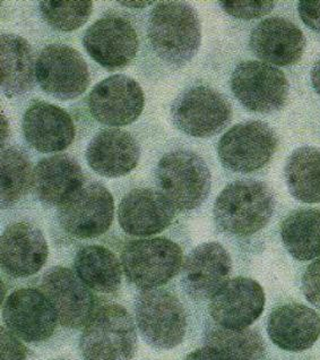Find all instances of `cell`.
<instances>
[{"mask_svg":"<svg viewBox=\"0 0 320 360\" xmlns=\"http://www.w3.org/2000/svg\"><path fill=\"white\" fill-rule=\"evenodd\" d=\"M172 122L188 136L207 139L221 133L232 120L230 102L211 87H190L171 108Z\"/></svg>","mask_w":320,"mask_h":360,"instance_id":"cell-8","label":"cell"},{"mask_svg":"<svg viewBox=\"0 0 320 360\" xmlns=\"http://www.w3.org/2000/svg\"><path fill=\"white\" fill-rule=\"evenodd\" d=\"M74 267L85 285L101 294H114L121 285L123 265L105 247H83L76 254Z\"/></svg>","mask_w":320,"mask_h":360,"instance_id":"cell-26","label":"cell"},{"mask_svg":"<svg viewBox=\"0 0 320 360\" xmlns=\"http://www.w3.org/2000/svg\"><path fill=\"white\" fill-rule=\"evenodd\" d=\"M249 44L260 60L276 66L297 64L306 49V38L302 31L282 18L262 20L253 30Z\"/></svg>","mask_w":320,"mask_h":360,"instance_id":"cell-21","label":"cell"},{"mask_svg":"<svg viewBox=\"0 0 320 360\" xmlns=\"http://www.w3.org/2000/svg\"><path fill=\"white\" fill-rule=\"evenodd\" d=\"M41 290L53 304L60 326L79 328L86 326L95 311L90 288L67 267H51L41 280Z\"/></svg>","mask_w":320,"mask_h":360,"instance_id":"cell-15","label":"cell"},{"mask_svg":"<svg viewBox=\"0 0 320 360\" xmlns=\"http://www.w3.org/2000/svg\"><path fill=\"white\" fill-rule=\"evenodd\" d=\"M136 322L144 340L153 348L180 346L187 332V315L178 297L164 289L143 290L136 300Z\"/></svg>","mask_w":320,"mask_h":360,"instance_id":"cell-6","label":"cell"},{"mask_svg":"<svg viewBox=\"0 0 320 360\" xmlns=\"http://www.w3.org/2000/svg\"><path fill=\"white\" fill-rule=\"evenodd\" d=\"M22 128L27 142L41 153L65 151L75 140L73 118L62 108L48 102L29 105L24 114Z\"/></svg>","mask_w":320,"mask_h":360,"instance_id":"cell-20","label":"cell"},{"mask_svg":"<svg viewBox=\"0 0 320 360\" xmlns=\"http://www.w3.org/2000/svg\"><path fill=\"white\" fill-rule=\"evenodd\" d=\"M268 337L275 346L290 352L312 348L320 337V316L307 306L292 302L272 311L267 322Z\"/></svg>","mask_w":320,"mask_h":360,"instance_id":"cell-23","label":"cell"},{"mask_svg":"<svg viewBox=\"0 0 320 360\" xmlns=\"http://www.w3.org/2000/svg\"><path fill=\"white\" fill-rule=\"evenodd\" d=\"M83 44L91 58L111 72L131 64L140 48L134 27L114 15L94 22L85 31Z\"/></svg>","mask_w":320,"mask_h":360,"instance_id":"cell-14","label":"cell"},{"mask_svg":"<svg viewBox=\"0 0 320 360\" xmlns=\"http://www.w3.org/2000/svg\"><path fill=\"white\" fill-rule=\"evenodd\" d=\"M281 237L288 254L297 261L306 262L320 256V211L298 210L286 217Z\"/></svg>","mask_w":320,"mask_h":360,"instance_id":"cell-27","label":"cell"},{"mask_svg":"<svg viewBox=\"0 0 320 360\" xmlns=\"http://www.w3.org/2000/svg\"><path fill=\"white\" fill-rule=\"evenodd\" d=\"M79 350L84 360H131L137 352L134 320L123 306L96 308L83 330Z\"/></svg>","mask_w":320,"mask_h":360,"instance_id":"cell-4","label":"cell"},{"mask_svg":"<svg viewBox=\"0 0 320 360\" xmlns=\"http://www.w3.org/2000/svg\"><path fill=\"white\" fill-rule=\"evenodd\" d=\"M185 360H230L225 354L218 352L215 349L205 346L204 348L197 349L195 352L187 356Z\"/></svg>","mask_w":320,"mask_h":360,"instance_id":"cell-36","label":"cell"},{"mask_svg":"<svg viewBox=\"0 0 320 360\" xmlns=\"http://www.w3.org/2000/svg\"><path fill=\"white\" fill-rule=\"evenodd\" d=\"M284 174L288 192L295 200L320 203V148L301 146L292 152Z\"/></svg>","mask_w":320,"mask_h":360,"instance_id":"cell-28","label":"cell"},{"mask_svg":"<svg viewBox=\"0 0 320 360\" xmlns=\"http://www.w3.org/2000/svg\"><path fill=\"white\" fill-rule=\"evenodd\" d=\"M42 18L53 29L73 32L83 27L93 11L92 1H40Z\"/></svg>","mask_w":320,"mask_h":360,"instance_id":"cell-31","label":"cell"},{"mask_svg":"<svg viewBox=\"0 0 320 360\" xmlns=\"http://www.w3.org/2000/svg\"><path fill=\"white\" fill-rule=\"evenodd\" d=\"M182 262L181 247L162 237L131 241L121 253L126 278L142 290L166 285L180 272Z\"/></svg>","mask_w":320,"mask_h":360,"instance_id":"cell-5","label":"cell"},{"mask_svg":"<svg viewBox=\"0 0 320 360\" xmlns=\"http://www.w3.org/2000/svg\"><path fill=\"white\" fill-rule=\"evenodd\" d=\"M9 127L8 122H7L6 117L3 115V148L6 142L7 136L9 135V131H7V128Z\"/></svg>","mask_w":320,"mask_h":360,"instance_id":"cell-39","label":"cell"},{"mask_svg":"<svg viewBox=\"0 0 320 360\" xmlns=\"http://www.w3.org/2000/svg\"><path fill=\"white\" fill-rule=\"evenodd\" d=\"M204 342L230 360H262L265 357V343L260 334L251 328L211 326L205 332Z\"/></svg>","mask_w":320,"mask_h":360,"instance_id":"cell-30","label":"cell"},{"mask_svg":"<svg viewBox=\"0 0 320 360\" xmlns=\"http://www.w3.org/2000/svg\"><path fill=\"white\" fill-rule=\"evenodd\" d=\"M34 170L23 150L16 146L3 148L0 172V205L11 207L27 194L33 186Z\"/></svg>","mask_w":320,"mask_h":360,"instance_id":"cell-29","label":"cell"},{"mask_svg":"<svg viewBox=\"0 0 320 360\" xmlns=\"http://www.w3.org/2000/svg\"><path fill=\"white\" fill-rule=\"evenodd\" d=\"M1 89L7 98L23 96L32 90L35 63L32 48L25 39L13 33L0 37Z\"/></svg>","mask_w":320,"mask_h":360,"instance_id":"cell-25","label":"cell"},{"mask_svg":"<svg viewBox=\"0 0 320 360\" xmlns=\"http://www.w3.org/2000/svg\"><path fill=\"white\" fill-rule=\"evenodd\" d=\"M274 210L275 198L267 185L256 180H238L218 195L213 212L222 231L248 237L267 226Z\"/></svg>","mask_w":320,"mask_h":360,"instance_id":"cell-2","label":"cell"},{"mask_svg":"<svg viewBox=\"0 0 320 360\" xmlns=\"http://www.w3.org/2000/svg\"><path fill=\"white\" fill-rule=\"evenodd\" d=\"M120 5L129 7V8H144V7L153 5V1H119Z\"/></svg>","mask_w":320,"mask_h":360,"instance_id":"cell-38","label":"cell"},{"mask_svg":"<svg viewBox=\"0 0 320 360\" xmlns=\"http://www.w3.org/2000/svg\"><path fill=\"white\" fill-rule=\"evenodd\" d=\"M231 270L232 259L225 247L215 241L204 243L187 256L181 283L194 300H212L229 281Z\"/></svg>","mask_w":320,"mask_h":360,"instance_id":"cell-17","label":"cell"},{"mask_svg":"<svg viewBox=\"0 0 320 360\" xmlns=\"http://www.w3.org/2000/svg\"><path fill=\"white\" fill-rule=\"evenodd\" d=\"M140 148L131 133L109 128L96 134L86 150V161L96 174L107 178L131 174L140 162Z\"/></svg>","mask_w":320,"mask_h":360,"instance_id":"cell-22","label":"cell"},{"mask_svg":"<svg viewBox=\"0 0 320 360\" xmlns=\"http://www.w3.org/2000/svg\"><path fill=\"white\" fill-rule=\"evenodd\" d=\"M35 79L46 94L60 101H68L86 91L90 72L77 50L66 44H49L35 61Z\"/></svg>","mask_w":320,"mask_h":360,"instance_id":"cell-9","label":"cell"},{"mask_svg":"<svg viewBox=\"0 0 320 360\" xmlns=\"http://www.w3.org/2000/svg\"><path fill=\"white\" fill-rule=\"evenodd\" d=\"M147 34L160 59L171 66H184L201 47V20L186 1H160L152 9Z\"/></svg>","mask_w":320,"mask_h":360,"instance_id":"cell-1","label":"cell"},{"mask_svg":"<svg viewBox=\"0 0 320 360\" xmlns=\"http://www.w3.org/2000/svg\"><path fill=\"white\" fill-rule=\"evenodd\" d=\"M175 211L161 192L133 189L120 202L118 221L127 235L149 237L162 233L175 220Z\"/></svg>","mask_w":320,"mask_h":360,"instance_id":"cell-19","label":"cell"},{"mask_svg":"<svg viewBox=\"0 0 320 360\" xmlns=\"http://www.w3.org/2000/svg\"><path fill=\"white\" fill-rule=\"evenodd\" d=\"M231 90L247 110L271 114L284 107L288 96L286 74L262 61H242L233 70Z\"/></svg>","mask_w":320,"mask_h":360,"instance_id":"cell-11","label":"cell"},{"mask_svg":"<svg viewBox=\"0 0 320 360\" xmlns=\"http://www.w3.org/2000/svg\"><path fill=\"white\" fill-rule=\"evenodd\" d=\"M302 291L306 300L320 309V259L312 262L305 271Z\"/></svg>","mask_w":320,"mask_h":360,"instance_id":"cell-33","label":"cell"},{"mask_svg":"<svg viewBox=\"0 0 320 360\" xmlns=\"http://www.w3.org/2000/svg\"><path fill=\"white\" fill-rule=\"evenodd\" d=\"M277 137L267 124L251 120L233 126L218 142L222 165L231 172L251 174L264 168L276 151Z\"/></svg>","mask_w":320,"mask_h":360,"instance_id":"cell-10","label":"cell"},{"mask_svg":"<svg viewBox=\"0 0 320 360\" xmlns=\"http://www.w3.org/2000/svg\"><path fill=\"white\" fill-rule=\"evenodd\" d=\"M49 247L44 233L34 224L16 222L5 229L0 240L3 270L12 278H29L47 263Z\"/></svg>","mask_w":320,"mask_h":360,"instance_id":"cell-18","label":"cell"},{"mask_svg":"<svg viewBox=\"0 0 320 360\" xmlns=\"http://www.w3.org/2000/svg\"><path fill=\"white\" fill-rule=\"evenodd\" d=\"M155 176L160 192L181 212L201 207L212 186L210 168L204 159L188 150L164 154L157 163Z\"/></svg>","mask_w":320,"mask_h":360,"instance_id":"cell-3","label":"cell"},{"mask_svg":"<svg viewBox=\"0 0 320 360\" xmlns=\"http://www.w3.org/2000/svg\"><path fill=\"white\" fill-rule=\"evenodd\" d=\"M3 320L7 330L27 342H42L53 337L58 316L44 291L22 288L4 302Z\"/></svg>","mask_w":320,"mask_h":360,"instance_id":"cell-13","label":"cell"},{"mask_svg":"<svg viewBox=\"0 0 320 360\" xmlns=\"http://www.w3.org/2000/svg\"><path fill=\"white\" fill-rule=\"evenodd\" d=\"M84 183L79 163L67 154L41 159L33 174L35 195L50 207H60Z\"/></svg>","mask_w":320,"mask_h":360,"instance_id":"cell-24","label":"cell"},{"mask_svg":"<svg viewBox=\"0 0 320 360\" xmlns=\"http://www.w3.org/2000/svg\"><path fill=\"white\" fill-rule=\"evenodd\" d=\"M265 292L251 278L229 280L211 300L210 314L218 326L244 330L258 320L265 308Z\"/></svg>","mask_w":320,"mask_h":360,"instance_id":"cell-16","label":"cell"},{"mask_svg":"<svg viewBox=\"0 0 320 360\" xmlns=\"http://www.w3.org/2000/svg\"><path fill=\"white\" fill-rule=\"evenodd\" d=\"M312 83L314 91L320 96V59L312 67Z\"/></svg>","mask_w":320,"mask_h":360,"instance_id":"cell-37","label":"cell"},{"mask_svg":"<svg viewBox=\"0 0 320 360\" xmlns=\"http://www.w3.org/2000/svg\"><path fill=\"white\" fill-rule=\"evenodd\" d=\"M275 1H221L220 6L227 14L240 20H255L269 14Z\"/></svg>","mask_w":320,"mask_h":360,"instance_id":"cell-32","label":"cell"},{"mask_svg":"<svg viewBox=\"0 0 320 360\" xmlns=\"http://www.w3.org/2000/svg\"><path fill=\"white\" fill-rule=\"evenodd\" d=\"M114 200L107 187L85 180L82 186L58 207V220L65 233L74 238L92 239L110 229Z\"/></svg>","mask_w":320,"mask_h":360,"instance_id":"cell-7","label":"cell"},{"mask_svg":"<svg viewBox=\"0 0 320 360\" xmlns=\"http://www.w3.org/2000/svg\"><path fill=\"white\" fill-rule=\"evenodd\" d=\"M88 105L96 122L119 128L131 125L140 118L145 105V96L138 82L124 74H116L92 89Z\"/></svg>","mask_w":320,"mask_h":360,"instance_id":"cell-12","label":"cell"},{"mask_svg":"<svg viewBox=\"0 0 320 360\" xmlns=\"http://www.w3.org/2000/svg\"><path fill=\"white\" fill-rule=\"evenodd\" d=\"M300 18L307 27L320 33V1H300L298 4Z\"/></svg>","mask_w":320,"mask_h":360,"instance_id":"cell-35","label":"cell"},{"mask_svg":"<svg viewBox=\"0 0 320 360\" xmlns=\"http://www.w3.org/2000/svg\"><path fill=\"white\" fill-rule=\"evenodd\" d=\"M1 360H27V348L5 326L1 328Z\"/></svg>","mask_w":320,"mask_h":360,"instance_id":"cell-34","label":"cell"}]
</instances>
